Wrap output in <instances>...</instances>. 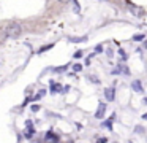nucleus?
<instances>
[{"label":"nucleus","instance_id":"f257e3e1","mask_svg":"<svg viewBox=\"0 0 147 143\" xmlns=\"http://www.w3.org/2000/svg\"><path fill=\"white\" fill-rule=\"evenodd\" d=\"M22 30H24L22 25H21L19 22L13 21L5 27V35H7L8 38H19L21 35H22Z\"/></svg>","mask_w":147,"mask_h":143},{"label":"nucleus","instance_id":"f03ea898","mask_svg":"<svg viewBox=\"0 0 147 143\" xmlns=\"http://www.w3.org/2000/svg\"><path fill=\"white\" fill-rule=\"evenodd\" d=\"M127 5H128V10L133 13V16H136V18H142V16H144V10L141 8V6L133 5V3H130V2H128Z\"/></svg>","mask_w":147,"mask_h":143},{"label":"nucleus","instance_id":"7ed1b4c3","mask_svg":"<svg viewBox=\"0 0 147 143\" xmlns=\"http://www.w3.org/2000/svg\"><path fill=\"white\" fill-rule=\"evenodd\" d=\"M103 95H105V99L108 102H114L115 100V88H114V86L106 88L105 91H103Z\"/></svg>","mask_w":147,"mask_h":143},{"label":"nucleus","instance_id":"20e7f679","mask_svg":"<svg viewBox=\"0 0 147 143\" xmlns=\"http://www.w3.org/2000/svg\"><path fill=\"white\" fill-rule=\"evenodd\" d=\"M112 75H130V68H128L125 64H120V62H119L117 68L112 70Z\"/></svg>","mask_w":147,"mask_h":143},{"label":"nucleus","instance_id":"39448f33","mask_svg":"<svg viewBox=\"0 0 147 143\" xmlns=\"http://www.w3.org/2000/svg\"><path fill=\"white\" fill-rule=\"evenodd\" d=\"M106 114V103L105 102H100L98 103V108L95 111V119H103Z\"/></svg>","mask_w":147,"mask_h":143},{"label":"nucleus","instance_id":"423d86ee","mask_svg":"<svg viewBox=\"0 0 147 143\" xmlns=\"http://www.w3.org/2000/svg\"><path fill=\"white\" fill-rule=\"evenodd\" d=\"M131 89H133V92H136V94H144V88H142L141 79H133V81H131Z\"/></svg>","mask_w":147,"mask_h":143},{"label":"nucleus","instance_id":"0eeeda50","mask_svg":"<svg viewBox=\"0 0 147 143\" xmlns=\"http://www.w3.org/2000/svg\"><path fill=\"white\" fill-rule=\"evenodd\" d=\"M57 92H63V88H62V84L51 81V94H57Z\"/></svg>","mask_w":147,"mask_h":143},{"label":"nucleus","instance_id":"6e6552de","mask_svg":"<svg viewBox=\"0 0 147 143\" xmlns=\"http://www.w3.org/2000/svg\"><path fill=\"white\" fill-rule=\"evenodd\" d=\"M46 140H49V142H52V143H59V140H60V138H59L57 133H54L52 130H49V132L46 133Z\"/></svg>","mask_w":147,"mask_h":143},{"label":"nucleus","instance_id":"1a4fd4ad","mask_svg":"<svg viewBox=\"0 0 147 143\" xmlns=\"http://www.w3.org/2000/svg\"><path fill=\"white\" fill-rule=\"evenodd\" d=\"M112 122H114V121H111V119L108 118L106 121H103V122H101V126L105 127V129H108V130H111V132H112V130H114V126H112Z\"/></svg>","mask_w":147,"mask_h":143},{"label":"nucleus","instance_id":"9d476101","mask_svg":"<svg viewBox=\"0 0 147 143\" xmlns=\"http://www.w3.org/2000/svg\"><path fill=\"white\" fill-rule=\"evenodd\" d=\"M68 40L73 43H81V41H87V37H68Z\"/></svg>","mask_w":147,"mask_h":143},{"label":"nucleus","instance_id":"9b49d317","mask_svg":"<svg viewBox=\"0 0 147 143\" xmlns=\"http://www.w3.org/2000/svg\"><path fill=\"white\" fill-rule=\"evenodd\" d=\"M142 40H146V35H144V34H136V35H133V41H142Z\"/></svg>","mask_w":147,"mask_h":143},{"label":"nucleus","instance_id":"f8f14e48","mask_svg":"<svg viewBox=\"0 0 147 143\" xmlns=\"http://www.w3.org/2000/svg\"><path fill=\"white\" fill-rule=\"evenodd\" d=\"M119 56H120V59H122V60H123V62H125V60H127V59H128V56H127V53H125V51H123V49H122V48H120V49H119Z\"/></svg>","mask_w":147,"mask_h":143},{"label":"nucleus","instance_id":"ddd939ff","mask_svg":"<svg viewBox=\"0 0 147 143\" xmlns=\"http://www.w3.org/2000/svg\"><path fill=\"white\" fill-rule=\"evenodd\" d=\"M93 53H95V54H100V53H103V46H101V44H96V46L93 48Z\"/></svg>","mask_w":147,"mask_h":143},{"label":"nucleus","instance_id":"4468645a","mask_svg":"<svg viewBox=\"0 0 147 143\" xmlns=\"http://www.w3.org/2000/svg\"><path fill=\"white\" fill-rule=\"evenodd\" d=\"M54 46V44H46V46H43V48H40V51L38 53L41 54V53H45V51H48V49H51V48Z\"/></svg>","mask_w":147,"mask_h":143},{"label":"nucleus","instance_id":"2eb2a0df","mask_svg":"<svg viewBox=\"0 0 147 143\" xmlns=\"http://www.w3.org/2000/svg\"><path fill=\"white\" fill-rule=\"evenodd\" d=\"M73 70H74V72H81V70H82V64H74V65H73Z\"/></svg>","mask_w":147,"mask_h":143},{"label":"nucleus","instance_id":"dca6fc26","mask_svg":"<svg viewBox=\"0 0 147 143\" xmlns=\"http://www.w3.org/2000/svg\"><path fill=\"white\" fill-rule=\"evenodd\" d=\"M67 68H68V65H63V67H59V68H54V72L55 73H62V72H65Z\"/></svg>","mask_w":147,"mask_h":143},{"label":"nucleus","instance_id":"f3484780","mask_svg":"<svg viewBox=\"0 0 147 143\" xmlns=\"http://www.w3.org/2000/svg\"><path fill=\"white\" fill-rule=\"evenodd\" d=\"M46 94V91H40V94H36L35 95V97H33V99H35V100H38V99H41L43 97V95H45Z\"/></svg>","mask_w":147,"mask_h":143},{"label":"nucleus","instance_id":"a211bd4d","mask_svg":"<svg viewBox=\"0 0 147 143\" xmlns=\"http://www.w3.org/2000/svg\"><path fill=\"white\" fill-rule=\"evenodd\" d=\"M89 78H90V81H92V83H95V84H100V79L96 78V76H89Z\"/></svg>","mask_w":147,"mask_h":143},{"label":"nucleus","instance_id":"6ab92c4d","mask_svg":"<svg viewBox=\"0 0 147 143\" xmlns=\"http://www.w3.org/2000/svg\"><path fill=\"white\" fill-rule=\"evenodd\" d=\"M95 143H108V138H106V137H101V138H98Z\"/></svg>","mask_w":147,"mask_h":143},{"label":"nucleus","instance_id":"aec40b11","mask_svg":"<svg viewBox=\"0 0 147 143\" xmlns=\"http://www.w3.org/2000/svg\"><path fill=\"white\" fill-rule=\"evenodd\" d=\"M82 56H84L82 51H76V53H74V57H76V59H79V57H82Z\"/></svg>","mask_w":147,"mask_h":143},{"label":"nucleus","instance_id":"412c9836","mask_svg":"<svg viewBox=\"0 0 147 143\" xmlns=\"http://www.w3.org/2000/svg\"><path fill=\"white\" fill-rule=\"evenodd\" d=\"M142 127H141V126H136V130H134V132H136V133H142Z\"/></svg>","mask_w":147,"mask_h":143},{"label":"nucleus","instance_id":"4be33fe9","mask_svg":"<svg viewBox=\"0 0 147 143\" xmlns=\"http://www.w3.org/2000/svg\"><path fill=\"white\" fill-rule=\"evenodd\" d=\"M106 54H108V57H112V56H114V54H112V49H111V48L106 51Z\"/></svg>","mask_w":147,"mask_h":143},{"label":"nucleus","instance_id":"5701e85b","mask_svg":"<svg viewBox=\"0 0 147 143\" xmlns=\"http://www.w3.org/2000/svg\"><path fill=\"white\" fill-rule=\"evenodd\" d=\"M32 110H33V111H38V110H40V105H33Z\"/></svg>","mask_w":147,"mask_h":143},{"label":"nucleus","instance_id":"b1692460","mask_svg":"<svg viewBox=\"0 0 147 143\" xmlns=\"http://www.w3.org/2000/svg\"><path fill=\"white\" fill-rule=\"evenodd\" d=\"M142 105H146V107H147V97L142 99Z\"/></svg>","mask_w":147,"mask_h":143},{"label":"nucleus","instance_id":"393cba45","mask_svg":"<svg viewBox=\"0 0 147 143\" xmlns=\"http://www.w3.org/2000/svg\"><path fill=\"white\" fill-rule=\"evenodd\" d=\"M141 118H142L144 121H147V113H144V114H142V116H141Z\"/></svg>","mask_w":147,"mask_h":143},{"label":"nucleus","instance_id":"a878e982","mask_svg":"<svg viewBox=\"0 0 147 143\" xmlns=\"http://www.w3.org/2000/svg\"><path fill=\"white\" fill-rule=\"evenodd\" d=\"M144 48H147V41H144Z\"/></svg>","mask_w":147,"mask_h":143},{"label":"nucleus","instance_id":"bb28decb","mask_svg":"<svg viewBox=\"0 0 147 143\" xmlns=\"http://www.w3.org/2000/svg\"><path fill=\"white\" fill-rule=\"evenodd\" d=\"M59 2H62V3H65V2H67V0H59Z\"/></svg>","mask_w":147,"mask_h":143},{"label":"nucleus","instance_id":"cd10ccee","mask_svg":"<svg viewBox=\"0 0 147 143\" xmlns=\"http://www.w3.org/2000/svg\"><path fill=\"white\" fill-rule=\"evenodd\" d=\"M111 143H117V142H111Z\"/></svg>","mask_w":147,"mask_h":143},{"label":"nucleus","instance_id":"c85d7f7f","mask_svg":"<svg viewBox=\"0 0 147 143\" xmlns=\"http://www.w3.org/2000/svg\"><path fill=\"white\" fill-rule=\"evenodd\" d=\"M128 143H133V142H128Z\"/></svg>","mask_w":147,"mask_h":143}]
</instances>
